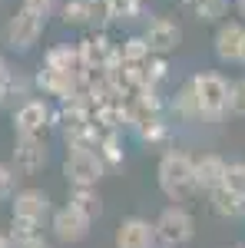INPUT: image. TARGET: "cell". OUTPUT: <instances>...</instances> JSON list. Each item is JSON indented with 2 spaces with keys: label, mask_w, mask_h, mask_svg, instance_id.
<instances>
[{
  "label": "cell",
  "mask_w": 245,
  "mask_h": 248,
  "mask_svg": "<svg viewBox=\"0 0 245 248\" xmlns=\"http://www.w3.org/2000/svg\"><path fill=\"white\" fill-rule=\"evenodd\" d=\"M156 182L169 202H186L189 195H196V159L186 149L169 146L156 166Z\"/></svg>",
  "instance_id": "obj_1"
},
{
  "label": "cell",
  "mask_w": 245,
  "mask_h": 248,
  "mask_svg": "<svg viewBox=\"0 0 245 248\" xmlns=\"http://www.w3.org/2000/svg\"><path fill=\"white\" fill-rule=\"evenodd\" d=\"M196 103H199V113L202 123H219L229 116V79L215 70H199L196 77L189 79Z\"/></svg>",
  "instance_id": "obj_2"
},
{
  "label": "cell",
  "mask_w": 245,
  "mask_h": 248,
  "mask_svg": "<svg viewBox=\"0 0 245 248\" xmlns=\"http://www.w3.org/2000/svg\"><path fill=\"white\" fill-rule=\"evenodd\" d=\"M152 229H156V242L163 248H186L196 238V218L182 202H172L159 212Z\"/></svg>",
  "instance_id": "obj_3"
},
{
  "label": "cell",
  "mask_w": 245,
  "mask_h": 248,
  "mask_svg": "<svg viewBox=\"0 0 245 248\" xmlns=\"http://www.w3.org/2000/svg\"><path fill=\"white\" fill-rule=\"evenodd\" d=\"M63 175L70 186H99V179L106 175V162L99 159L96 146H66Z\"/></svg>",
  "instance_id": "obj_4"
},
{
  "label": "cell",
  "mask_w": 245,
  "mask_h": 248,
  "mask_svg": "<svg viewBox=\"0 0 245 248\" xmlns=\"http://www.w3.org/2000/svg\"><path fill=\"white\" fill-rule=\"evenodd\" d=\"M43 27H47V17H43V14L20 7L17 14L7 20V27H3V40H7V46H10V50L27 53V50L43 37Z\"/></svg>",
  "instance_id": "obj_5"
},
{
  "label": "cell",
  "mask_w": 245,
  "mask_h": 248,
  "mask_svg": "<svg viewBox=\"0 0 245 248\" xmlns=\"http://www.w3.org/2000/svg\"><path fill=\"white\" fill-rule=\"evenodd\" d=\"M53 123H57V116L47 106V99L30 96V99L20 103L17 113H14V133L17 136H40V139H43V136L50 133Z\"/></svg>",
  "instance_id": "obj_6"
},
{
  "label": "cell",
  "mask_w": 245,
  "mask_h": 248,
  "mask_svg": "<svg viewBox=\"0 0 245 248\" xmlns=\"http://www.w3.org/2000/svg\"><path fill=\"white\" fill-rule=\"evenodd\" d=\"M33 83H37V90L43 96H53V99H60V103H66V99H73V96H80V90H83V73H70V70H57V66H40L37 77H33Z\"/></svg>",
  "instance_id": "obj_7"
},
{
  "label": "cell",
  "mask_w": 245,
  "mask_h": 248,
  "mask_svg": "<svg viewBox=\"0 0 245 248\" xmlns=\"http://www.w3.org/2000/svg\"><path fill=\"white\" fill-rule=\"evenodd\" d=\"M10 209H14V218L43 229V222L53 215V202H50V195H47L43 189H33V186H30V189H17L14 192Z\"/></svg>",
  "instance_id": "obj_8"
},
{
  "label": "cell",
  "mask_w": 245,
  "mask_h": 248,
  "mask_svg": "<svg viewBox=\"0 0 245 248\" xmlns=\"http://www.w3.org/2000/svg\"><path fill=\"white\" fill-rule=\"evenodd\" d=\"M143 40H146L149 53L169 57V53L179 50V43H182V27L172 17H149L146 27H143Z\"/></svg>",
  "instance_id": "obj_9"
},
{
  "label": "cell",
  "mask_w": 245,
  "mask_h": 248,
  "mask_svg": "<svg viewBox=\"0 0 245 248\" xmlns=\"http://www.w3.org/2000/svg\"><path fill=\"white\" fill-rule=\"evenodd\" d=\"M50 229H53V235H57L60 242L76 245V242H83V238L90 235L93 222H90L80 209H73V205L66 202L63 209H53V215H50Z\"/></svg>",
  "instance_id": "obj_10"
},
{
  "label": "cell",
  "mask_w": 245,
  "mask_h": 248,
  "mask_svg": "<svg viewBox=\"0 0 245 248\" xmlns=\"http://www.w3.org/2000/svg\"><path fill=\"white\" fill-rule=\"evenodd\" d=\"M116 248H156V229H152L149 218L143 215H130L116 225Z\"/></svg>",
  "instance_id": "obj_11"
},
{
  "label": "cell",
  "mask_w": 245,
  "mask_h": 248,
  "mask_svg": "<svg viewBox=\"0 0 245 248\" xmlns=\"http://www.w3.org/2000/svg\"><path fill=\"white\" fill-rule=\"evenodd\" d=\"M242 40H245V23L239 20H222L215 37H212V53L219 63H239L242 53Z\"/></svg>",
  "instance_id": "obj_12"
},
{
  "label": "cell",
  "mask_w": 245,
  "mask_h": 248,
  "mask_svg": "<svg viewBox=\"0 0 245 248\" xmlns=\"http://www.w3.org/2000/svg\"><path fill=\"white\" fill-rule=\"evenodd\" d=\"M47 166V146L40 136H17L14 139V169L20 175H33Z\"/></svg>",
  "instance_id": "obj_13"
},
{
  "label": "cell",
  "mask_w": 245,
  "mask_h": 248,
  "mask_svg": "<svg viewBox=\"0 0 245 248\" xmlns=\"http://www.w3.org/2000/svg\"><path fill=\"white\" fill-rule=\"evenodd\" d=\"M76 46H80V60H83V73H86V70H110V66H116V63H119L116 46L103 37V33L80 40Z\"/></svg>",
  "instance_id": "obj_14"
},
{
  "label": "cell",
  "mask_w": 245,
  "mask_h": 248,
  "mask_svg": "<svg viewBox=\"0 0 245 248\" xmlns=\"http://www.w3.org/2000/svg\"><path fill=\"white\" fill-rule=\"evenodd\" d=\"M60 17L66 27H86V23H99L106 17V0H66L60 7Z\"/></svg>",
  "instance_id": "obj_15"
},
{
  "label": "cell",
  "mask_w": 245,
  "mask_h": 248,
  "mask_svg": "<svg viewBox=\"0 0 245 248\" xmlns=\"http://www.w3.org/2000/svg\"><path fill=\"white\" fill-rule=\"evenodd\" d=\"M226 166L229 159H222L219 153H206L196 159V192H215L226 182Z\"/></svg>",
  "instance_id": "obj_16"
},
{
  "label": "cell",
  "mask_w": 245,
  "mask_h": 248,
  "mask_svg": "<svg viewBox=\"0 0 245 248\" xmlns=\"http://www.w3.org/2000/svg\"><path fill=\"white\" fill-rule=\"evenodd\" d=\"M209 209L219 218H226V222H239V218H245V199L239 192L219 186L215 192H209Z\"/></svg>",
  "instance_id": "obj_17"
},
{
  "label": "cell",
  "mask_w": 245,
  "mask_h": 248,
  "mask_svg": "<svg viewBox=\"0 0 245 248\" xmlns=\"http://www.w3.org/2000/svg\"><path fill=\"white\" fill-rule=\"evenodd\" d=\"M70 205L80 209L90 222H96V218L103 215V195L96 192V186H73V192H70Z\"/></svg>",
  "instance_id": "obj_18"
},
{
  "label": "cell",
  "mask_w": 245,
  "mask_h": 248,
  "mask_svg": "<svg viewBox=\"0 0 245 248\" xmlns=\"http://www.w3.org/2000/svg\"><path fill=\"white\" fill-rule=\"evenodd\" d=\"M169 109H172V116H176L179 123H199V119H202L199 103H196V93H192V86H189V83H182V86H179V93L169 99Z\"/></svg>",
  "instance_id": "obj_19"
},
{
  "label": "cell",
  "mask_w": 245,
  "mask_h": 248,
  "mask_svg": "<svg viewBox=\"0 0 245 248\" xmlns=\"http://www.w3.org/2000/svg\"><path fill=\"white\" fill-rule=\"evenodd\" d=\"M47 66H57V70H70V73H83V60H80V46H70V43H60V46H50L47 57H43Z\"/></svg>",
  "instance_id": "obj_20"
},
{
  "label": "cell",
  "mask_w": 245,
  "mask_h": 248,
  "mask_svg": "<svg viewBox=\"0 0 245 248\" xmlns=\"http://www.w3.org/2000/svg\"><path fill=\"white\" fill-rule=\"evenodd\" d=\"M182 3L199 23H219L229 10V0H182Z\"/></svg>",
  "instance_id": "obj_21"
},
{
  "label": "cell",
  "mask_w": 245,
  "mask_h": 248,
  "mask_svg": "<svg viewBox=\"0 0 245 248\" xmlns=\"http://www.w3.org/2000/svg\"><path fill=\"white\" fill-rule=\"evenodd\" d=\"M116 57H119L123 66H146L152 53H149V46H146V40H143V33H139V37L123 40V46H116Z\"/></svg>",
  "instance_id": "obj_22"
},
{
  "label": "cell",
  "mask_w": 245,
  "mask_h": 248,
  "mask_svg": "<svg viewBox=\"0 0 245 248\" xmlns=\"http://www.w3.org/2000/svg\"><path fill=\"white\" fill-rule=\"evenodd\" d=\"M96 153H99V159L106 162V169L123 166V139H119V133H99Z\"/></svg>",
  "instance_id": "obj_23"
},
{
  "label": "cell",
  "mask_w": 245,
  "mask_h": 248,
  "mask_svg": "<svg viewBox=\"0 0 245 248\" xmlns=\"http://www.w3.org/2000/svg\"><path fill=\"white\" fill-rule=\"evenodd\" d=\"M143 0H106V17L110 20H132V17H139L143 14Z\"/></svg>",
  "instance_id": "obj_24"
},
{
  "label": "cell",
  "mask_w": 245,
  "mask_h": 248,
  "mask_svg": "<svg viewBox=\"0 0 245 248\" xmlns=\"http://www.w3.org/2000/svg\"><path fill=\"white\" fill-rule=\"evenodd\" d=\"M229 116L245 119V77L229 83Z\"/></svg>",
  "instance_id": "obj_25"
},
{
  "label": "cell",
  "mask_w": 245,
  "mask_h": 248,
  "mask_svg": "<svg viewBox=\"0 0 245 248\" xmlns=\"http://www.w3.org/2000/svg\"><path fill=\"white\" fill-rule=\"evenodd\" d=\"M226 189H232V192H239L245 199V162L242 159H235V162H229L226 166V182H222Z\"/></svg>",
  "instance_id": "obj_26"
},
{
  "label": "cell",
  "mask_w": 245,
  "mask_h": 248,
  "mask_svg": "<svg viewBox=\"0 0 245 248\" xmlns=\"http://www.w3.org/2000/svg\"><path fill=\"white\" fill-rule=\"evenodd\" d=\"M17 179H20V172L14 169V166L0 162V202H10V199H14V192H17Z\"/></svg>",
  "instance_id": "obj_27"
},
{
  "label": "cell",
  "mask_w": 245,
  "mask_h": 248,
  "mask_svg": "<svg viewBox=\"0 0 245 248\" xmlns=\"http://www.w3.org/2000/svg\"><path fill=\"white\" fill-rule=\"evenodd\" d=\"M20 7H27V10H37L43 17H50L53 10H57V0H23Z\"/></svg>",
  "instance_id": "obj_28"
},
{
  "label": "cell",
  "mask_w": 245,
  "mask_h": 248,
  "mask_svg": "<svg viewBox=\"0 0 245 248\" xmlns=\"http://www.w3.org/2000/svg\"><path fill=\"white\" fill-rule=\"evenodd\" d=\"M17 248H53V245H50V242H47L43 235H33L30 242H23V245H17Z\"/></svg>",
  "instance_id": "obj_29"
},
{
  "label": "cell",
  "mask_w": 245,
  "mask_h": 248,
  "mask_svg": "<svg viewBox=\"0 0 245 248\" xmlns=\"http://www.w3.org/2000/svg\"><path fill=\"white\" fill-rule=\"evenodd\" d=\"M10 77H14V73H10V66L3 63V57H0V93H3V86L10 83Z\"/></svg>",
  "instance_id": "obj_30"
},
{
  "label": "cell",
  "mask_w": 245,
  "mask_h": 248,
  "mask_svg": "<svg viewBox=\"0 0 245 248\" xmlns=\"http://www.w3.org/2000/svg\"><path fill=\"white\" fill-rule=\"evenodd\" d=\"M0 248H17V245H14V238H10L7 232H0Z\"/></svg>",
  "instance_id": "obj_31"
},
{
  "label": "cell",
  "mask_w": 245,
  "mask_h": 248,
  "mask_svg": "<svg viewBox=\"0 0 245 248\" xmlns=\"http://www.w3.org/2000/svg\"><path fill=\"white\" fill-rule=\"evenodd\" d=\"M239 66H245V40H242V53H239Z\"/></svg>",
  "instance_id": "obj_32"
},
{
  "label": "cell",
  "mask_w": 245,
  "mask_h": 248,
  "mask_svg": "<svg viewBox=\"0 0 245 248\" xmlns=\"http://www.w3.org/2000/svg\"><path fill=\"white\" fill-rule=\"evenodd\" d=\"M235 7H239V14L245 17V0H235Z\"/></svg>",
  "instance_id": "obj_33"
},
{
  "label": "cell",
  "mask_w": 245,
  "mask_h": 248,
  "mask_svg": "<svg viewBox=\"0 0 245 248\" xmlns=\"http://www.w3.org/2000/svg\"><path fill=\"white\" fill-rule=\"evenodd\" d=\"M226 248H245V242H232V245H226Z\"/></svg>",
  "instance_id": "obj_34"
},
{
  "label": "cell",
  "mask_w": 245,
  "mask_h": 248,
  "mask_svg": "<svg viewBox=\"0 0 245 248\" xmlns=\"http://www.w3.org/2000/svg\"><path fill=\"white\" fill-rule=\"evenodd\" d=\"M156 248H163V245H156Z\"/></svg>",
  "instance_id": "obj_35"
}]
</instances>
